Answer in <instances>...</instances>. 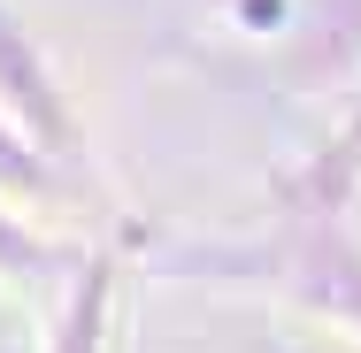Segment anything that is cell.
Wrapping results in <instances>:
<instances>
[{"label":"cell","instance_id":"cell-1","mask_svg":"<svg viewBox=\"0 0 361 353\" xmlns=\"http://www.w3.org/2000/svg\"><path fill=\"white\" fill-rule=\"evenodd\" d=\"M0 100L31 123V139H39V146H62V100L47 92V77H39V62H31V47L8 31V16H0Z\"/></svg>","mask_w":361,"mask_h":353},{"label":"cell","instance_id":"cell-2","mask_svg":"<svg viewBox=\"0 0 361 353\" xmlns=\"http://www.w3.org/2000/svg\"><path fill=\"white\" fill-rule=\"evenodd\" d=\"M100 292H108V269H92V284H85V299H77V315H70L62 353H92V330H100Z\"/></svg>","mask_w":361,"mask_h":353},{"label":"cell","instance_id":"cell-3","mask_svg":"<svg viewBox=\"0 0 361 353\" xmlns=\"http://www.w3.org/2000/svg\"><path fill=\"white\" fill-rule=\"evenodd\" d=\"M0 269H47L39 238H23V230H8V223H0Z\"/></svg>","mask_w":361,"mask_h":353}]
</instances>
